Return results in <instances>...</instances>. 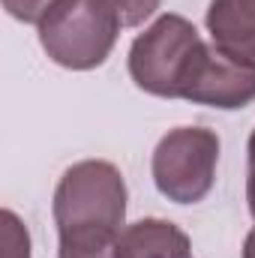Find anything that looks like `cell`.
<instances>
[{"mask_svg":"<svg viewBox=\"0 0 255 258\" xmlns=\"http://www.w3.org/2000/svg\"><path fill=\"white\" fill-rule=\"evenodd\" d=\"M129 75L138 90L159 99H186L222 111L255 102V66L237 63L204 42L189 18L159 15L129 48Z\"/></svg>","mask_w":255,"mask_h":258,"instance_id":"obj_1","label":"cell"},{"mask_svg":"<svg viewBox=\"0 0 255 258\" xmlns=\"http://www.w3.org/2000/svg\"><path fill=\"white\" fill-rule=\"evenodd\" d=\"M57 237H120L126 228V180L105 159L66 168L51 201Z\"/></svg>","mask_w":255,"mask_h":258,"instance_id":"obj_2","label":"cell"},{"mask_svg":"<svg viewBox=\"0 0 255 258\" xmlns=\"http://www.w3.org/2000/svg\"><path fill=\"white\" fill-rule=\"evenodd\" d=\"M120 27L105 0H60L39 24V45L57 66L87 72L108 60Z\"/></svg>","mask_w":255,"mask_h":258,"instance_id":"obj_3","label":"cell"},{"mask_svg":"<svg viewBox=\"0 0 255 258\" xmlns=\"http://www.w3.org/2000/svg\"><path fill=\"white\" fill-rule=\"evenodd\" d=\"M219 135L204 126H177L165 132L153 150V183L174 204H198L216 183Z\"/></svg>","mask_w":255,"mask_h":258,"instance_id":"obj_4","label":"cell"},{"mask_svg":"<svg viewBox=\"0 0 255 258\" xmlns=\"http://www.w3.org/2000/svg\"><path fill=\"white\" fill-rule=\"evenodd\" d=\"M207 33L231 60L255 66V0H210Z\"/></svg>","mask_w":255,"mask_h":258,"instance_id":"obj_5","label":"cell"},{"mask_svg":"<svg viewBox=\"0 0 255 258\" xmlns=\"http://www.w3.org/2000/svg\"><path fill=\"white\" fill-rule=\"evenodd\" d=\"M117 258H192V243L174 222L150 216L120 231Z\"/></svg>","mask_w":255,"mask_h":258,"instance_id":"obj_6","label":"cell"},{"mask_svg":"<svg viewBox=\"0 0 255 258\" xmlns=\"http://www.w3.org/2000/svg\"><path fill=\"white\" fill-rule=\"evenodd\" d=\"M0 243L3 258H30V231L9 207L0 213Z\"/></svg>","mask_w":255,"mask_h":258,"instance_id":"obj_7","label":"cell"},{"mask_svg":"<svg viewBox=\"0 0 255 258\" xmlns=\"http://www.w3.org/2000/svg\"><path fill=\"white\" fill-rule=\"evenodd\" d=\"M105 3L114 9V15L120 18L123 27H141L147 18L156 15L162 0H105Z\"/></svg>","mask_w":255,"mask_h":258,"instance_id":"obj_8","label":"cell"},{"mask_svg":"<svg viewBox=\"0 0 255 258\" xmlns=\"http://www.w3.org/2000/svg\"><path fill=\"white\" fill-rule=\"evenodd\" d=\"M60 0H3V9L15 18V21H24V24H42L45 15L57 6Z\"/></svg>","mask_w":255,"mask_h":258,"instance_id":"obj_9","label":"cell"},{"mask_svg":"<svg viewBox=\"0 0 255 258\" xmlns=\"http://www.w3.org/2000/svg\"><path fill=\"white\" fill-rule=\"evenodd\" d=\"M246 153H249V171H246V201H249V213H252V219H255V132L249 135V147H246Z\"/></svg>","mask_w":255,"mask_h":258,"instance_id":"obj_10","label":"cell"},{"mask_svg":"<svg viewBox=\"0 0 255 258\" xmlns=\"http://www.w3.org/2000/svg\"><path fill=\"white\" fill-rule=\"evenodd\" d=\"M243 258H255V228L246 234V240H243Z\"/></svg>","mask_w":255,"mask_h":258,"instance_id":"obj_11","label":"cell"},{"mask_svg":"<svg viewBox=\"0 0 255 258\" xmlns=\"http://www.w3.org/2000/svg\"><path fill=\"white\" fill-rule=\"evenodd\" d=\"M57 243H117V240H57Z\"/></svg>","mask_w":255,"mask_h":258,"instance_id":"obj_12","label":"cell"}]
</instances>
